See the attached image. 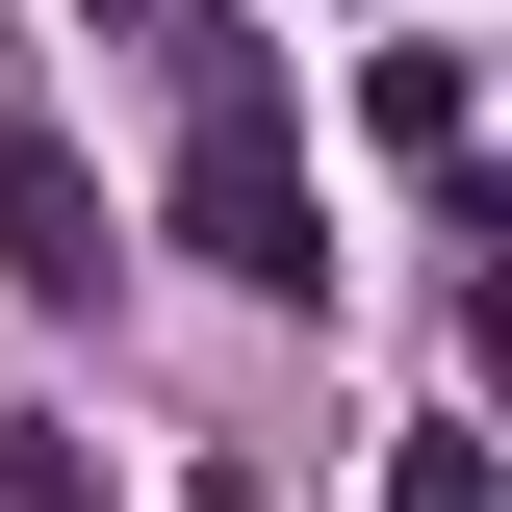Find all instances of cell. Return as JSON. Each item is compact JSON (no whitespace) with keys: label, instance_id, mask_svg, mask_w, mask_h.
I'll return each instance as SVG.
<instances>
[{"label":"cell","instance_id":"8992f818","mask_svg":"<svg viewBox=\"0 0 512 512\" xmlns=\"http://www.w3.org/2000/svg\"><path fill=\"white\" fill-rule=\"evenodd\" d=\"M0 512H103V461H77V436H26V410H0Z\"/></svg>","mask_w":512,"mask_h":512},{"label":"cell","instance_id":"3957f363","mask_svg":"<svg viewBox=\"0 0 512 512\" xmlns=\"http://www.w3.org/2000/svg\"><path fill=\"white\" fill-rule=\"evenodd\" d=\"M359 128H384V154H461L487 77H461V52H359Z\"/></svg>","mask_w":512,"mask_h":512},{"label":"cell","instance_id":"277c9868","mask_svg":"<svg viewBox=\"0 0 512 512\" xmlns=\"http://www.w3.org/2000/svg\"><path fill=\"white\" fill-rule=\"evenodd\" d=\"M103 26H128V52H180L205 103H256V52H231V26H205V0H103Z\"/></svg>","mask_w":512,"mask_h":512},{"label":"cell","instance_id":"5b68a950","mask_svg":"<svg viewBox=\"0 0 512 512\" xmlns=\"http://www.w3.org/2000/svg\"><path fill=\"white\" fill-rule=\"evenodd\" d=\"M384 512H487V436H461V410H436V436H384Z\"/></svg>","mask_w":512,"mask_h":512},{"label":"cell","instance_id":"7a4b0ae2","mask_svg":"<svg viewBox=\"0 0 512 512\" xmlns=\"http://www.w3.org/2000/svg\"><path fill=\"white\" fill-rule=\"evenodd\" d=\"M103 256H128V205L77 180V128L0 77V282H26V308H103Z\"/></svg>","mask_w":512,"mask_h":512},{"label":"cell","instance_id":"6da1fadb","mask_svg":"<svg viewBox=\"0 0 512 512\" xmlns=\"http://www.w3.org/2000/svg\"><path fill=\"white\" fill-rule=\"evenodd\" d=\"M180 256H205V282H256V308H308V282H333V205H308V128H282V77L180 128Z\"/></svg>","mask_w":512,"mask_h":512}]
</instances>
